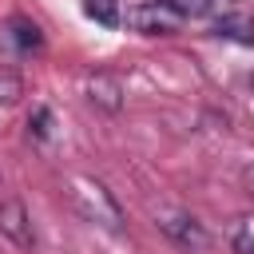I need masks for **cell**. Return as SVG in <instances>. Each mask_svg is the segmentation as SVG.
<instances>
[{
  "mask_svg": "<svg viewBox=\"0 0 254 254\" xmlns=\"http://www.w3.org/2000/svg\"><path fill=\"white\" fill-rule=\"evenodd\" d=\"M24 95V79L12 67H0V103H16Z\"/></svg>",
  "mask_w": 254,
  "mask_h": 254,
  "instance_id": "10",
  "label": "cell"
},
{
  "mask_svg": "<svg viewBox=\"0 0 254 254\" xmlns=\"http://www.w3.org/2000/svg\"><path fill=\"white\" fill-rule=\"evenodd\" d=\"M0 40H4V48L16 52V56H36V52L44 48V36H40V28H36L28 16H12V20L4 24Z\"/></svg>",
  "mask_w": 254,
  "mask_h": 254,
  "instance_id": "5",
  "label": "cell"
},
{
  "mask_svg": "<svg viewBox=\"0 0 254 254\" xmlns=\"http://www.w3.org/2000/svg\"><path fill=\"white\" fill-rule=\"evenodd\" d=\"M0 234L20 246V250H32L36 246V230H32V218H28V206L20 198H4L0 202Z\"/></svg>",
  "mask_w": 254,
  "mask_h": 254,
  "instance_id": "4",
  "label": "cell"
},
{
  "mask_svg": "<svg viewBox=\"0 0 254 254\" xmlns=\"http://www.w3.org/2000/svg\"><path fill=\"white\" fill-rule=\"evenodd\" d=\"M242 190H246V194L254 198V163H250V167L242 171Z\"/></svg>",
  "mask_w": 254,
  "mask_h": 254,
  "instance_id": "13",
  "label": "cell"
},
{
  "mask_svg": "<svg viewBox=\"0 0 254 254\" xmlns=\"http://www.w3.org/2000/svg\"><path fill=\"white\" fill-rule=\"evenodd\" d=\"M48 123H52V111H48V107H36V115L28 119V135L48 139Z\"/></svg>",
  "mask_w": 254,
  "mask_h": 254,
  "instance_id": "12",
  "label": "cell"
},
{
  "mask_svg": "<svg viewBox=\"0 0 254 254\" xmlns=\"http://www.w3.org/2000/svg\"><path fill=\"white\" fill-rule=\"evenodd\" d=\"M83 8H87V16L99 20L103 28H115V24H119V0H83Z\"/></svg>",
  "mask_w": 254,
  "mask_h": 254,
  "instance_id": "8",
  "label": "cell"
},
{
  "mask_svg": "<svg viewBox=\"0 0 254 254\" xmlns=\"http://www.w3.org/2000/svg\"><path fill=\"white\" fill-rule=\"evenodd\" d=\"M230 246H234V254H254V222L250 218H238L230 226Z\"/></svg>",
  "mask_w": 254,
  "mask_h": 254,
  "instance_id": "9",
  "label": "cell"
},
{
  "mask_svg": "<svg viewBox=\"0 0 254 254\" xmlns=\"http://www.w3.org/2000/svg\"><path fill=\"white\" fill-rule=\"evenodd\" d=\"M155 226H159L175 246H183V250H202V246H210L206 226H202L194 214H187V210H159V214H155Z\"/></svg>",
  "mask_w": 254,
  "mask_h": 254,
  "instance_id": "3",
  "label": "cell"
},
{
  "mask_svg": "<svg viewBox=\"0 0 254 254\" xmlns=\"http://www.w3.org/2000/svg\"><path fill=\"white\" fill-rule=\"evenodd\" d=\"M127 24L139 36H175L187 24V8L183 0H139L127 12Z\"/></svg>",
  "mask_w": 254,
  "mask_h": 254,
  "instance_id": "2",
  "label": "cell"
},
{
  "mask_svg": "<svg viewBox=\"0 0 254 254\" xmlns=\"http://www.w3.org/2000/svg\"><path fill=\"white\" fill-rule=\"evenodd\" d=\"M187 16H222L230 12V0H183Z\"/></svg>",
  "mask_w": 254,
  "mask_h": 254,
  "instance_id": "11",
  "label": "cell"
},
{
  "mask_svg": "<svg viewBox=\"0 0 254 254\" xmlns=\"http://www.w3.org/2000/svg\"><path fill=\"white\" fill-rule=\"evenodd\" d=\"M87 99L99 103L103 111H119L123 107V87L111 75H87Z\"/></svg>",
  "mask_w": 254,
  "mask_h": 254,
  "instance_id": "6",
  "label": "cell"
},
{
  "mask_svg": "<svg viewBox=\"0 0 254 254\" xmlns=\"http://www.w3.org/2000/svg\"><path fill=\"white\" fill-rule=\"evenodd\" d=\"M71 206L79 210L83 222H95V226H107V230H123V206L99 179H87V175L71 179Z\"/></svg>",
  "mask_w": 254,
  "mask_h": 254,
  "instance_id": "1",
  "label": "cell"
},
{
  "mask_svg": "<svg viewBox=\"0 0 254 254\" xmlns=\"http://www.w3.org/2000/svg\"><path fill=\"white\" fill-rule=\"evenodd\" d=\"M214 36H226V40H238V44H254V20L246 12H222L214 16Z\"/></svg>",
  "mask_w": 254,
  "mask_h": 254,
  "instance_id": "7",
  "label": "cell"
}]
</instances>
